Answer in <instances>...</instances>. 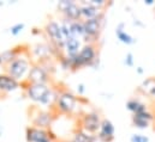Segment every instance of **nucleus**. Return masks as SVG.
I'll return each instance as SVG.
<instances>
[{
	"label": "nucleus",
	"instance_id": "31",
	"mask_svg": "<svg viewBox=\"0 0 155 142\" xmlns=\"http://www.w3.org/2000/svg\"><path fill=\"white\" fill-rule=\"evenodd\" d=\"M0 66H4V62H2V59H1V55H0Z\"/></svg>",
	"mask_w": 155,
	"mask_h": 142
},
{
	"label": "nucleus",
	"instance_id": "7",
	"mask_svg": "<svg viewBox=\"0 0 155 142\" xmlns=\"http://www.w3.org/2000/svg\"><path fill=\"white\" fill-rule=\"evenodd\" d=\"M101 122H102V118H101V115L99 111L85 112L79 118L81 129H83L87 133L94 134V135H96L99 133L100 127H101Z\"/></svg>",
	"mask_w": 155,
	"mask_h": 142
},
{
	"label": "nucleus",
	"instance_id": "32",
	"mask_svg": "<svg viewBox=\"0 0 155 142\" xmlns=\"http://www.w3.org/2000/svg\"><path fill=\"white\" fill-rule=\"evenodd\" d=\"M65 142H72V141H71V140H69V141H65Z\"/></svg>",
	"mask_w": 155,
	"mask_h": 142
},
{
	"label": "nucleus",
	"instance_id": "14",
	"mask_svg": "<svg viewBox=\"0 0 155 142\" xmlns=\"http://www.w3.org/2000/svg\"><path fill=\"white\" fill-rule=\"evenodd\" d=\"M154 119V115L152 112H149L148 110L141 112V113H136L132 116L131 121H132V125L138 128V129H147L150 125V122Z\"/></svg>",
	"mask_w": 155,
	"mask_h": 142
},
{
	"label": "nucleus",
	"instance_id": "29",
	"mask_svg": "<svg viewBox=\"0 0 155 142\" xmlns=\"http://www.w3.org/2000/svg\"><path fill=\"white\" fill-rule=\"evenodd\" d=\"M144 4H146V5H149V6H150V5H154V0H146Z\"/></svg>",
	"mask_w": 155,
	"mask_h": 142
},
{
	"label": "nucleus",
	"instance_id": "3",
	"mask_svg": "<svg viewBox=\"0 0 155 142\" xmlns=\"http://www.w3.org/2000/svg\"><path fill=\"white\" fill-rule=\"evenodd\" d=\"M43 31L47 36L48 43L53 49V54L59 59L61 55H64V47L66 43V37L61 30L60 22L55 19L48 20L43 28Z\"/></svg>",
	"mask_w": 155,
	"mask_h": 142
},
{
	"label": "nucleus",
	"instance_id": "24",
	"mask_svg": "<svg viewBox=\"0 0 155 142\" xmlns=\"http://www.w3.org/2000/svg\"><path fill=\"white\" fill-rule=\"evenodd\" d=\"M130 141L131 142H149V137H148V136H144V135H141V134H134V135L130 137Z\"/></svg>",
	"mask_w": 155,
	"mask_h": 142
},
{
	"label": "nucleus",
	"instance_id": "13",
	"mask_svg": "<svg viewBox=\"0 0 155 142\" xmlns=\"http://www.w3.org/2000/svg\"><path fill=\"white\" fill-rule=\"evenodd\" d=\"M21 88V82L6 73H0V93H11Z\"/></svg>",
	"mask_w": 155,
	"mask_h": 142
},
{
	"label": "nucleus",
	"instance_id": "15",
	"mask_svg": "<svg viewBox=\"0 0 155 142\" xmlns=\"http://www.w3.org/2000/svg\"><path fill=\"white\" fill-rule=\"evenodd\" d=\"M81 5V14H82V20H88V19H94L99 17L104 11L91 6L88 1H79Z\"/></svg>",
	"mask_w": 155,
	"mask_h": 142
},
{
	"label": "nucleus",
	"instance_id": "5",
	"mask_svg": "<svg viewBox=\"0 0 155 142\" xmlns=\"http://www.w3.org/2000/svg\"><path fill=\"white\" fill-rule=\"evenodd\" d=\"M105 22V12H102L99 17L94 18V19H88V20H83L84 24V43H93L95 44L96 41L99 39L101 30H102V25Z\"/></svg>",
	"mask_w": 155,
	"mask_h": 142
},
{
	"label": "nucleus",
	"instance_id": "2",
	"mask_svg": "<svg viewBox=\"0 0 155 142\" xmlns=\"http://www.w3.org/2000/svg\"><path fill=\"white\" fill-rule=\"evenodd\" d=\"M33 65L34 63L29 55V50H25L12 62L5 66V73L12 76L13 79H16L18 82H24L28 79Z\"/></svg>",
	"mask_w": 155,
	"mask_h": 142
},
{
	"label": "nucleus",
	"instance_id": "27",
	"mask_svg": "<svg viewBox=\"0 0 155 142\" xmlns=\"http://www.w3.org/2000/svg\"><path fill=\"white\" fill-rule=\"evenodd\" d=\"M77 92L79 96H83V94H84V92H85V87H84L83 84H78L77 85Z\"/></svg>",
	"mask_w": 155,
	"mask_h": 142
},
{
	"label": "nucleus",
	"instance_id": "20",
	"mask_svg": "<svg viewBox=\"0 0 155 142\" xmlns=\"http://www.w3.org/2000/svg\"><path fill=\"white\" fill-rule=\"evenodd\" d=\"M124 26H125L124 23H120V24L117 26V29H116L117 37H118V39H119L121 43H124V44H132V43L135 42V39H134L132 36L129 35L126 31H124Z\"/></svg>",
	"mask_w": 155,
	"mask_h": 142
},
{
	"label": "nucleus",
	"instance_id": "26",
	"mask_svg": "<svg viewBox=\"0 0 155 142\" xmlns=\"http://www.w3.org/2000/svg\"><path fill=\"white\" fill-rule=\"evenodd\" d=\"M125 65L129 66V67H132L134 66V55L131 53H127L126 56H125Z\"/></svg>",
	"mask_w": 155,
	"mask_h": 142
},
{
	"label": "nucleus",
	"instance_id": "17",
	"mask_svg": "<svg viewBox=\"0 0 155 142\" xmlns=\"http://www.w3.org/2000/svg\"><path fill=\"white\" fill-rule=\"evenodd\" d=\"M23 51H25V50H23L22 47H15V48H10V49H6V50H4L2 53H0L1 59H2V62H4V66H6V65H8L10 62H12V61H13L16 57H18Z\"/></svg>",
	"mask_w": 155,
	"mask_h": 142
},
{
	"label": "nucleus",
	"instance_id": "22",
	"mask_svg": "<svg viewBox=\"0 0 155 142\" xmlns=\"http://www.w3.org/2000/svg\"><path fill=\"white\" fill-rule=\"evenodd\" d=\"M140 90L148 96H155V78H148L146 79L142 85L140 86Z\"/></svg>",
	"mask_w": 155,
	"mask_h": 142
},
{
	"label": "nucleus",
	"instance_id": "12",
	"mask_svg": "<svg viewBox=\"0 0 155 142\" xmlns=\"http://www.w3.org/2000/svg\"><path fill=\"white\" fill-rule=\"evenodd\" d=\"M114 133H116V128L113 123L108 118H102L100 130L96 134L97 140L100 142H112L114 140Z\"/></svg>",
	"mask_w": 155,
	"mask_h": 142
},
{
	"label": "nucleus",
	"instance_id": "23",
	"mask_svg": "<svg viewBox=\"0 0 155 142\" xmlns=\"http://www.w3.org/2000/svg\"><path fill=\"white\" fill-rule=\"evenodd\" d=\"M24 28H25L24 23H16L15 25H12V26L10 28V32H11L12 36H17L24 30Z\"/></svg>",
	"mask_w": 155,
	"mask_h": 142
},
{
	"label": "nucleus",
	"instance_id": "33",
	"mask_svg": "<svg viewBox=\"0 0 155 142\" xmlns=\"http://www.w3.org/2000/svg\"><path fill=\"white\" fill-rule=\"evenodd\" d=\"M0 135H1V131H0Z\"/></svg>",
	"mask_w": 155,
	"mask_h": 142
},
{
	"label": "nucleus",
	"instance_id": "4",
	"mask_svg": "<svg viewBox=\"0 0 155 142\" xmlns=\"http://www.w3.org/2000/svg\"><path fill=\"white\" fill-rule=\"evenodd\" d=\"M54 107L58 112L63 115L66 116L75 115L79 107V97H77L75 93H72L69 90H61L59 91Z\"/></svg>",
	"mask_w": 155,
	"mask_h": 142
},
{
	"label": "nucleus",
	"instance_id": "10",
	"mask_svg": "<svg viewBox=\"0 0 155 142\" xmlns=\"http://www.w3.org/2000/svg\"><path fill=\"white\" fill-rule=\"evenodd\" d=\"M30 57L35 59V63H41L46 60H49L53 54V49L49 43H38L29 48Z\"/></svg>",
	"mask_w": 155,
	"mask_h": 142
},
{
	"label": "nucleus",
	"instance_id": "19",
	"mask_svg": "<svg viewBox=\"0 0 155 142\" xmlns=\"http://www.w3.org/2000/svg\"><path fill=\"white\" fill-rule=\"evenodd\" d=\"M70 29H71V35L72 37H76L78 39H81L82 42L84 41V36H85V31H84V24L83 20H74L70 22Z\"/></svg>",
	"mask_w": 155,
	"mask_h": 142
},
{
	"label": "nucleus",
	"instance_id": "9",
	"mask_svg": "<svg viewBox=\"0 0 155 142\" xmlns=\"http://www.w3.org/2000/svg\"><path fill=\"white\" fill-rule=\"evenodd\" d=\"M53 118L54 116L52 115V112L41 110L40 107L34 106L30 110V121H31L33 127L49 129L51 125L53 124Z\"/></svg>",
	"mask_w": 155,
	"mask_h": 142
},
{
	"label": "nucleus",
	"instance_id": "16",
	"mask_svg": "<svg viewBox=\"0 0 155 142\" xmlns=\"http://www.w3.org/2000/svg\"><path fill=\"white\" fill-rule=\"evenodd\" d=\"M82 47H83V44H82L81 39H78L76 37H71V38L66 39V43L64 47V54L68 57H74V56L78 55Z\"/></svg>",
	"mask_w": 155,
	"mask_h": 142
},
{
	"label": "nucleus",
	"instance_id": "6",
	"mask_svg": "<svg viewBox=\"0 0 155 142\" xmlns=\"http://www.w3.org/2000/svg\"><path fill=\"white\" fill-rule=\"evenodd\" d=\"M27 142H57L58 136L51 129H42L29 125L25 129Z\"/></svg>",
	"mask_w": 155,
	"mask_h": 142
},
{
	"label": "nucleus",
	"instance_id": "8",
	"mask_svg": "<svg viewBox=\"0 0 155 142\" xmlns=\"http://www.w3.org/2000/svg\"><path fill=\"white\" fill-rule=\"evenodd\" d=\"M58 10L63 14V18L74 22V20H81V5L75 0H61L58 2Z\"/></svg>",
	"mask_w": 155,
	"mask_h": 142
},
{
	"label": "nucleus",
	"instance_id": "34",
	"mask_svg": "<svg viewBox=\"0 0 155 142\" xmlns=\"http://www.w3.org/2000/svg\"><path fill=\"white\" fill-rule=\"evenodd\" d=\"M0 94H1V93H0Z\"/></svg>",
	"mask_w": 155,
	"mask_h": 142
},
{
	"label": "nucleus",
	"instance_id": "21",
	"mask_svg": "<svg viewBox=\"0 0 155 142\" xmlns=\"http://www.w3.org/2000/svg\"><path fill=\"white\" fill-rule=\"evenodd\" d=\"M126 109H127L129 111H131L134 115H136V113H141V112L148 110L147 106H146L142 102H140V100L136 99V98H132V99L127 100V103H126Z\"/></svg>",
	"mask_w": 155,
	"mask_h": 142
},
{
	"label": "nucleus",
	"instance_id": "28",
	"mask_svg": "<svg viewBox=\"0 0 155 142\" xmlns=\"http://www.w3.org/2000/svg\"><path fill=\"white\" fill-rule=\"evenodd\" d=\"M31 32H33V35L36 36V35H40V34H41V30H40V29H36V28H34Z\"/></svg>",
	"mask_w": 155,
	"mask_h": 142
},
{
	"label": "nucleus",
	"instance_id": "18",
	"mask_svg": "<svg viewBox=\"0 0 155 142\" xmlns=\"http://www.w3.org/2000/svg\"><path fill=\"white\" fill-rule=\"evenodd\" d=\"M72 142H96L97 141V136L90 133L84 131L83 129H77L74 134H72Z\"/></svg>",
	"mask_w": 155,
	"mask_h": 142
},
{
	"label": "nucleus",
	"instance_id": "1",
	"mask_svg": "<svg viewBox=\"0 0 155 142\" xmlns=\"http://www.w3.org/2000/svg\"><path fill=\"white\" fill-rule=\"evenodd\" d=\"M21 87L25 91L28 99L41 106L55 105L59 91L49 86L48 84H29L28 81L21 82Z\"/></svg>",
	"mask_w": 155,
	"mask_h": 142
},
{
	"label": "nucleus",
	"instance_id": "25",
	"mask_svg": "<svg viewBox=\"0 0 155 142\" xmlns=\"http://www.w3.org/2000/svg\"><path fill=\"white\" fill-rule=\"evenodd\" d=\"M88 2H89L91 6L97 7V8H100V10H102V8L107 5V1H105V0H88Z\"/></svg>",
	"mask_w": 155,
	"mask_h": 142
},
{
	"label": "nucleus",
	"instance_id": "30",
	"mask_svg": "<svg viewBox=\"0 0 155 142\" xmlns=\"http://www.w3.org/2000/svg\"><path fill=\"white\" fill-rule=\"evenodd\" d=\"M136 71H137V73H138V74H143V68H142V67H137V68H136Z\"/></svg>",
	"mask_w": 155,
	"mask_h": 142
},
{
	"label": "nucleus",
	"instance_id": "11",
	"mask_svg": "<svg viewBox=\"0 0 155 142\" xmlns=\"http://www.w3.org/2000/svg\"><path fill=\"white\" fill-rule=\"evenodd\" d=\"M49 80H51V73L41 63L33 65L30 73L28 75V79H27L29 84H48Z\"/></svg>",
	"mask_w": 155,
	"mask_h": 142
}]
</instances>
